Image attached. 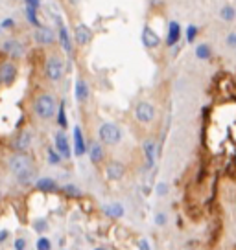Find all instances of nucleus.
Returning <instances> with one entry per match:
<instances>
[{
    "label": "nucleus",
    "instance_id": "obj_1",
    "mask_svg": "<svg viewBox=\"0 0 236 250\" xmlns=\"http://www.w3.org/2000/svg\"><path fill=\"white\" fill-rule=\"evenodd\" d=\"M55 110H57V102H55V98L52 94L43 92L35 98V102H33V112H35L37 118L48 122V120H52L55 116Z\"/></svg>",
    "mask_w": 236,
    "mask_h": 250
},
{
    "label": "nucleus",
    "instance_id": "obj_2",
    "mask_svg": "<svg viewBox=\"0 0 236 250\" xmlns=\"http://www.w3.org/2000/svg\"><path fill=\"white\" fill-rule=\"evenodd\" d=\"M98 142L103 146H117L122 142V129L113 122H105L98 129Z\"/></svg>",
    "mask_w": 236,
    "mask_h": 250
},
{
    "label": "nucleus",
    "instance_id": "obj_3",
    "mask_svg": "<svg viewBox=\"0 0 236 250\" xmlns=\"http://www.w3.org/2000/svg\"><path fill=\"white\" fill-rule=\"evenodd\" d=\"M45 76H47V79L48 81H52V83L61 81L65 76L63 59L57 57V55H50V57H47V61H45Z\"/></svg>",
    "mask_w": 236,
    "mask_h": 250
},
{
    "label": "nucleus",
    "instance_id": "obj_4",
    "mask_svg": "<svg viewBox=\"0 0 236 250\" xmlns=\"http://www.w3.org/2000/svg\"><path fill=\"white\" fill-rule=\"evenodd\" d=\"M155 114H157V110L151 102H139L135 105V118L142 125H150L155 120Z\"/></svg>",
    "mask_w": 236,
    "mask_h": 250
},
{
    "label": "nucleus",
    "instance_id": "obj_5",
    "mask_svg": "<svg viewBox=\"0 0 236 250\" xmlns=\"http://www.w3.org/2000/svg\"><path fill=\"white\" fill-rule=\"evenodd\" d=\"M32 37L39 46H52V44H55V41H57V33H55V30H52L50 26H45V24H43L39 28H35Z\"/></svg>",
    "mask_w": 236,
    "mask_h": 250
},
{
    "label": "nucleus",
    "instance_id": "obj_6",
    "mask_svg": "<svg viewBox=\"0 0 236 250\" xmlns=\"http://www.w3.org/2000/svg\"><path fill=\"white\" fill-rule=\"evenodd\" d=\"M32 166H33V160L28 153H15L13 156H9V160H8V167L13 175L21 173L23 169H28V167H32Z\"/></svg>",
    "mask_w": 236,
    "mask_h": 250
},
{
    "label": "nucleus",
    "instance_id": "obj_7",
    "mask_svg": "<svg viewBox=\"0 0 236 250\" xmlns=\"http://www.w3.org/2000/svg\"><path fill=\"white\" fill-rule=\"evenodd\" d=\"M54 149L61 155L63 160H71L72 156V146L69 142V136L65 134V131H57L54 136Z\"/></svg>",
    "mask_w": 236,
    "mask_h": 250
},
{
    "label": "nucleus",
    "instance_id": "obj_8",
    "mask_svg": "<svg viewBox=\"0 0 236 250\" xmlns=\"http://www.w3.org/2000/svg\"><path fill=\"white\" fill-rule=\"evenodd\" d=\"M55 22H57V41H59V46L63 48L67 54H72V37L69 28L63 24L61 17H55Z\"/></svg>",
    "mask_w": 236,
    "mask_h": 250
},
{
    "label": "nucleus",
    "instance_id": "obj_9",
    "mask_svg": "<svg viewBox=\"0 0 236 250\" xmlns=\"http://www.w3.org/2000/svg\"><path fill=\"white\" fill-rule=\"evenodd\" d=\"M17 74H19V70H17L15 62H11V61L2 62V64H0V85H4V86L13 85L17 79Z\"/></svg>",
    "mask_w": 236,
    "mask_h": 250
},
{
    "label": "nucleus",
    "instance_id": "obj_10",
    "mask_svg": "<svg viewBox=\"0 0 236 250\" xmlns=\"http://www.w3.org/2000/svg\"><path fill=\"white\" fill-rule=\"evenodd\" d=\"M2 52L8 54L11 59H21L24 55V44L19 39H6L2 42Z\"/></svg>",
    "mask_w": 236,
    "mask_h": 250
},
{
    "label": "nucleus",
    "instance_id": "obj_11",
    "mask_svg": "<svg viewBox=\"0 0 236 250\" xmlns=\"http://www.w3.org/2000/svg\"><path fill=\"white\" fill-rule=\"evenodd\" d=\"M124 175H126V167L122 162H117V160H111L109 164L105 166V177L107 180L111 182H118V180L124 179Z\"/></svg>",
    "mask_w": 236,
    "mask_h": 250
},
{
    "label": "nucleus",
    "instance_id": "obj_12",
    "mask_svg": "<svg viewBox=\"0 0 236 250\" xmlns=\"http://www.w3.org/2000/svg\"><path fill=\"white\" fill-rule=\"evenodd\" d=\"M142 153H144V158H146V166L148 169L155 166V160H157V146H155V140L153 138H146L142 142Z\"/></svg>",
    "mask_w": 236,
    "mask_h": 250
},
{
    "label": "nucleus",
    "instance_id": "obj_13",
    "mask_svg": "<svg viewBox=\"0 0 236 250\" xmlns=\"http://www.w3.org/2000/svg\"><path fill=\"white\" fill-rule=\"evenodd\" d=\"M87 153H89V158H91V162L94 166L102 164L103 158H105V149H103V144L102 142H91L89 146H87Z\"/></svg>",
    "mask_w": 236,
    "mask_h": 250
},
{
    "label": "nucleus",
    "instance_id": "obj_14",
    "mask_svg": "<svg viewBox=\"0 0 236 250\" xmlns=\"http://www.w3.org/2000/svg\"><path fill=\"white\" fill-rule=\"evenodd\" d=\"M142 44L148 48V50H153V48H159L161 46V37H159V33H155V30L151 28V26H144V30H142Z\"/></svg>",
    "mask_w": 236,
    "mask_h": 250
},
{
    "label": "nucleus",
    "instance_id": "obj_15",
    "mask_svg": "<svg viewBox=\"0 0 236 250\" xmlns=\"http://www.w3.org/2000/svg\"><path fill=\"white\" fill-rule=\"evenodd\" d=\"M33 186L37 191L41 193H57L59 191V186L52 177H41V179H35Z\"/></svg>",
    "mask_w": 236,
    "mask_h": 250
},
{
    "label": "nucleus",
    "instance_id": "obj_16",
    "mask_svg": "<svg viewBox=\"0 0 236 250\" xmlns=\"http://www.w3.org/2000/svg\"><path fill=\"white\" fill-rule=\"evenodd\" d=\"M74 41L78 42L79 46H87L93 41V30L87 24H78L74 28Z\"/></svg>",
    "mask_w": 236,
    "mask_h": 250
},
{
    "label": "nucleus",
    "instance_id": "obj_17",
    "mask_svg": "<svg viewBox=\"0 0 236 250\" xmlns=\"http://www.w3.org/2000/svg\"><path fill=\"white\" fill-rule=\"evenodd\" d=\"M85 153H87L85 136H83V131H81V127H79V125H76V127H74V147H72V155L83 156Z\"/></svg>",
    "mask_w": 236,
    "mask_h": 250
},
{
    "label": "nucleus",
    "instance_id": "obj_18",
    "mask_svg": "<svg viewBox=\"0 0 236 250\" xmlns=\"http://www.w3.org/2000/svg\"><path fill=\"white\" fill-rule=\"evenodd\" d=\"M74 96H76V102L78 103H87L91 98V88L83 78L76 79V85H74Z\"/></svg>",
    "mask_w": 236,
    "mask_h": 250
},
{
    "label": "nucleus",
    "instance_id": "obj_19",
    "mask_svg": "<svg viewBox=\"0 0 236 250\" xmlns=\"http://www.w3.org/2000/svg\"><path fill=\"white\" fill-rule=\"evenodd\" d=\"M32 142H33V136L30 131H23V133L17 134L15 142H13V149H15L17 153H26L28 149L32 147Z\"/></svg>",
    "mask_w": 236,
    "mask_h": 250
},
{
    "label": "nucleus",
    "instance_id": "obj_20",
    "mask_svg": "<svg viewBox=\"0 0 236 250\" xmlns=\"http://www.w3.org/2000/svg\"><path fill=\"white\" fill-rule=\"evenodd\" d=\"M183 30H181V24L177 21H172L168 24V35H166V46H177V42L181 39Z\"/></svg>",
    "mask_w": 236,
    "mask_h": 250
},
{
    "label": "nucleus",
    "instance_id": "obj_21",
    "mask_svg": "<svg viewBox=\"0 0 236 250\" xmlns=\"http://www.w3.org/2000/svg\"><path fill=\"white\" fill-rule=\"evenodd\" d=\"M15 179L21 186H33V182H35V179H37L35 167L32 166V167H28V169H23L21 173H17Z\"/></svg>",
    "mask_w": 236,
    "mask_h": 250
},
{
    "label": "nucleus",
    "instance_id": "obj_22",
    "mask_svg": "<svg viewBox=\"0 0 236 250\" xmlns=\"http://www.w3.org/2000/svg\"><path fill=\"white\" fill-rule=\"evenodd\" d=\"M103 213L113 219H120V217H124L126 211H124V206H122V204H107V206H103Z\"/></svg>",
    "mask_w": 236,
    "mask_h": 250
},
{
    "label": "nucleus",
    "instance_id": "obj_23",
    "mask_svg": "<svg viewBox=\"0 0 236 250\" xmlns=\"http://www.w3.org/2000/svg\"><path fill=\"white\" fill-rule=\"evenodd\" d=\"M55 118H57V125L61 127V131H65L69 127V118H67V109H65V102H61L57 105L55 110Z\"/></svg>",
    "mask_w": 236,
    "mask_h": 250
},
{
    "label": "nucleus",
    "instance_id": "obj_24",
    "mask_svg": "<svg viewBox=\"0 0 236 250\" xmlns=\"http://www.w3.org/2000/svg\"><path fill=\"white\" fill-rule=\"evenodd\" d=\"M196 57L199 61H209L211 57H212V48L209 46V44H197L196 46Z\"/></svg>",
    "mask_w": 236,
    "mask_h": 250
},
{
    "label": "nucleus",
    "instance_id": "obj_25",
    "mask_svg": "<svg viewBox=\"0 0 236 250\" xmlns=\"http://www.w3.org/2000/svg\"><path fill=\"white\" fill-rule=\"evenodd\" d=\"M24 15H26V21L32 24L33 28H39V26H43L39 21V11L37 9H32V8H26L24 6Z\"/></svg>",
    "mask_w": 236,
    "mask_h": 250
},
{
    "label": "nucleus",
    "instance_id": "obj_26",
    "mask_svg": "<svg viewBox=\"0 0 236 250\" xmlns=\"http://www.w3.org/2000/svg\"><path fill=\"white\" fill-rule=\"evenodd\" d=\"M59 189L63 191V195L71 197V199H78V197L83 195V191H81L78 186H74V184H65V186L59 188Z\"/></svg>",
    "mask_w": 236,
    "mask_h": 250
},
{
    "label": "nucleus",
    "instance_id": "obj_27",
    "mask_svg": "<svg viewBox=\"0 0 236 250\" xmlns=\"http://www.w3.org/2000/svg\"><path fill=\"white\" fill-rule=\"evenodd\" d=\"M220 17L225 22H233L236 19V9L233 8L231 4H227V6H223V8L220 9Z\"/></svg>",
    "mask_w": 236,
    "mask_h": 250
},
{
    "label": "nucleus",
    "instance_id": "obj_28",
    "mask_svg": "<svg viewBox=\"0 0 236 250\" xmlns=\"http://www.w3.org/2000/svg\"><path fill=\"white\" fill-rule=\"evenodd\" d=\"M47 160H48V164L50 166H59L61 162H63V158H61V155L55 151L54 147H48L47 151Z\"/></svg>",
    "mask_w": 236,
    "mask_h": 250
},
{
    "label": "nucleus",
    "instance_id": "obj_29",
    "mask_svg": "<svg viewBox=\"0 0 236 250\" xmlns=\"http://www.w3.org/2000/svg\"><path fill=\"white\" fill-rule=\"evenodd\" d=\"M197 33H199V28H197L196 24H189V26H187V31H185V37H187V42H189V44H192V42L196 41Z\"/></svg>",
    "mask_w": 236,
    "mask_h": 250
},
{
    "label": "nucleus",
    "instance_id": "obj_30",
    "mask_svg": "<svg viewBox=\"0 0 236 250\" xmlns=\"http://www.w3.org/2000/svg\"><path fill=\"white\" fill-rule=\"evenodd\" d=\"M35 249L37 250H52V241L48 239L47 235H41L39 239L35 241Z\"/></svg>",
    "mask_w": 236,
    "mask_h": 250
},
{
    "label": "nucleus",
    "instance_id": "obj_31",
    "mask_svg": "<svg viewBox=\"0 0 236 250\" xmlns=\"http://www.w3.org/2000/svg\"><path fill=\"white\" fill-rule=\"evenodd\" d=\"M13 28H15V19L6 17V19H2V21H0V30H2V31L13 30Z\"/></svg>",
    "mask_w": 236,
    "mask_h": 250
},
{
    "label": "nucleus",
    "instance_id": "obj_32",
    "mask_svg": "<svg viewBox=\"0 0 236 250\" xmlns=\"http://www.w3.org/2000/svg\"><path fill=\"white\" fill-rule=\"evenodd\" d=\"M33 230H35V232H39V234H43V232H47V230H48L47 221H45V219H37V221L33 223Z\"/></svg>",
    "mask_w": 236,
    "mask_h": 250
},
{
    "label": "nucleus",
    "instance_id": "obj_33",
    "mask_svg": "<svg viewBox=\"0 0 236 250\" xmlns=\"http://www.w3.org/2000/svg\"><path fill=\"white\" fill-rule=\"evenodd\" d=\"M166 223H168L166 213H157V215H155V225H157V227H165Z\"/></svg>",
    "mask_w": 236,
    "mask_h": 250
},
{
    "label": "nucleus",
    "instance_id": "obj_34",
    "mask_svg": "<svg viewBox=\"0 0 236 250\" xmlns=\"http://www.w3.org/2000/svg\"><path fill=\"white\" fill-rule=\"evenodd\" d=\"M13 249L15 250H26V239L24 237H17L13 243Z\"/></svg>",
    "mask_w": 236,
    "mask_h": 250
},
{
    "label": "nucleus",
    "instance_id": "obj_35",
    "mask_svg": "<svg viewBox=\"0 0 236 250\" xmlns=\"http://www.w3.org/2000/svg\"><path fill=\"white\" fill-rule=\"evenodd\" d=\"M24 6H26V8H32V9H37V11H39L41 0H24Z\"/></svg>",
    "mask_w": 236,
    "mask_h": 250
},
{
    "label": "nucleus",
    "instance_id": "obj_36",
    "mask_svg": "<svg viewBox=\"0 0 236 250\" xmlns=\"http://www.w3.org/2000/svg\"><path fill=\"white\" fill-rule=\"evenodd\" d=\"M227 46L236 48V31H233V33H229L227 35Z\"/></svg>",
    "mask_w": 236,
    "mask_h": 250
},
{
    "label": "nucleus",
    "instance_id": "obj_37",
    "mask_svg": "<svg viewBox=\"0 0 236 250\" xmlns=\"http://www.w3.org/2000/svg\"><path fill=\"white\" fill-rule=\"evenodd\" d=\"M8 237H9V230H6V228H4V230H0V245H2V243H6Z\"/></svg>",
    "mask_w": 236,
    "mask_h": 250
},
{
    "label": "nucleus",
    "instance_id": "obj_38",
    "mask_svg": "<svg viewBox=\"0 0 236 250\" xmlns=\"http://www.w3.org/2000/svg\"><path fill=\"white\" fill-rule=\"evenodd\" d=\"M166 191H168V186L161 182V184L157 186V195H166Z\"/></svg>",
    "mask_w": 236,
    "mask_h": 250
},
{
    "label": "nucleus",
    "instance_id": "obj_39",
    "mask_svg": "<svg viewBox=\"0 0 236 250\" xmlns=\"http://www.w3.org/2000/svg\"><path fill=\"white\" fill-rule=\"evenodd\" d=\"M139 249H141V250H151L146 239H141V241H139Z\"/></svg>",
    "mask_w": 236,
    "mask_h": 250
},
{
    "label": "nucleus",
    "instance_id": "obj_40",
    "mask_svg": "<svg viewBox=\"0 0 236 250\" xmlns=\"http://www.w3.org/2000/svg\"><path fill=\"white\" fill-rule=\"evenodd\" d=\"M94 250H105V249H94Z\"/></svg>",
    "mask_w": 236,
    "mask_h": 250
},
{
    "label": "nucleus",
    "instance_id": "obj_41",
    "mask_svg": "<svg viewBox=\"0 0 236 250\" xmlns=\"http://www.w3.org/2000/svg\"><path fill=\"white\" fill-rule=\"evenodd\" d=\"M72 2H78V0H72Z\"/></svg>",
    "mask_w": 236,
    "mask_h": 250
}]
</instances>
